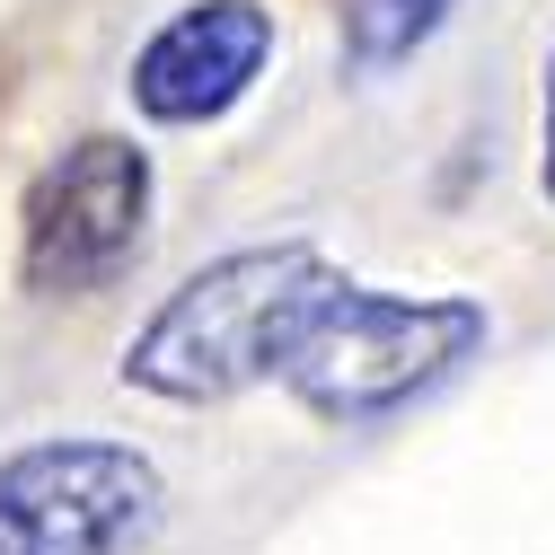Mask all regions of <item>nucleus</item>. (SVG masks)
I'll return each mask as SVG.
<instances>
[{"label":"nucleus","mask_w":555,"mask_h":555,"mask_svg":"<svg viewBox=\"0 0 555 555\" xmlns=\"http://www.w3.org/2000/svg\"><path fill=\"white\" fill-rule=\"evenodd\" d=\"M344 283V264L318 238H264L194 264L185 283L124 335L115 379L159 405H230L292 371V344Z\"/></svg>","instance_id":"obj_1"},{"label":"nucleus","mask_w":555,"mask_h":555,"mask_svg":"<svg viewBox=\"0 0 555 555\" xmlns=\"http://www.w3.org/2000/svg\"><path fill=\"white\" fill-rule=\"evenodd\" d=\"M485 344H494V318L467 292H371L344 283L326 292V309L309 318V335L292 344V405L318 414L326 433H362L388 424L414 397H433L441 379H459Z\"/></svg>","instance_id":"obj_2"},{"label":"nucleus","mask_w":555,"mask_h":555,"mask_svg":"<svg viewBox=\"0 0 555 555\" xmlns=\"http://www.w3.org/2000/svg\"><path fill=\"white\" fill-rule=\"evenodd\" d=\"M151 203H159V177H151V151L132 132L62 142V159H44L27 203H18V283L36 300L106 292L151 247Z\"/></svg>","instance_id":"obj_3"},{"label":"nucleus","mask_w":555,"mask_h":555,"mask_svg":"<svg viewBox=\"0 0 555 555\" xmlns=\"http://www.w3.org/2000/svg\"><path fill=\"white\" fill-rule=\"evenodd\" d=\"M168 520L151 450L62 433L0 459V555H132Z\"/></svg>","instance_id":"obj_4"},{"label":"nucleus","mask_w":555,"mask_h":555,"mask_svg":"<svg viewBox=\"0 0 555 555\" xmlns=\"http://www.w3.org/2000/svg\"><path fill=\"white\" fill-rule=\"evenodd\" d=\"M273 62V10L264 0H185L168 10L124 72V98L142 124H221Z\"/></svg>","instance_id":"obj_5"},{"label":"nucleus","mask_w":555,"mask_h":555,"mask_svg":"<svg viewBox=\"0 0 555 555\" xmlns=\"http://www.w3.org/2000/svg\"><path fill=\"white\" fill-rule=\"evenodd\" d=\"M467 0H344V62H353L362 80H388L405 72L414 53H424Z\"/></svg>","instance_id":"obj_6"},{"label":"nucleus","mask_w":555,"mask_h":555,"mask_svg":"<svg viewBox=\"0 0 555 555\" xmlns=\"http://www.w3.org/2000/svg\"><path fill=\"white\" fill-rule=\"evenodd\" d=\"M538 185H546V203H555V53H546V106H538Z\"/></svg>","instance_id":"obj_7"}]
</instances>
